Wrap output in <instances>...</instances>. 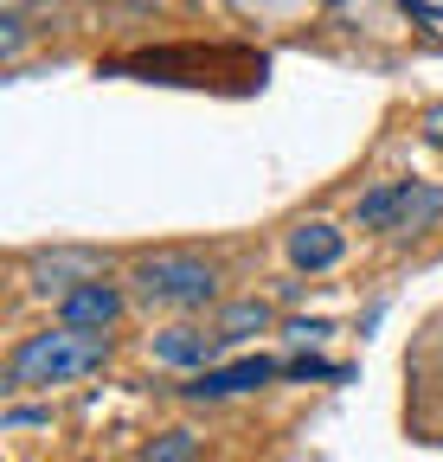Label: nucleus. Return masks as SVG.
<instances>
[{
    "label": "nucleus",
    "instance_id": "f03ea898",
    "mask_svg": "<svg viewBox=\"0 0 443 462\" xmlns=\"http://www.w3.org/2000/svg\"><path fill=\"white\" fill-rule=\"evenodd\" d=\"M103 78H148V84H263V58L257 51H199V45H161V51H135V58H109Z\"/></svg>",
    "mask_w": 443,
    "mask_h": 462
},
{
    "label": "nucleus",
    "instance_id": "9b49d317",
    "mask_svg": "<svg viewBox=\"0 0 443 462\" xmlns=\"http://www.w3.org/2000/svg\"><path fill=\"white\" fill-rule=\"evenodd\" d=\"M437 218H443V187H437V180H411L392 238H424V231H437Z\"/></svg>",
    "mask_w": 443,
    "mask_h": 462
},
{
    "label": "nucleus",
    "instance_id": "f257e3e1",
    "mask_svg": "<svg viewBox=\"0 0 443 462\" xmlns=\"http://www.w3.org/2000/svg\"><path fill=\"white\" fill-rule=\"evenodd\" d=\"M109 366V334H78V328H45L26 334L7 354V392H59Z\"/></svg>",
    "mask_w": 443,
    "mask_h": 462
},
{
    "label": "nucleus",
    "instance_id": "2eb2a0df",
    "mask_svg": "<svg viewBox=\"0 0 443 462\" xmlns=\"http://www.w3.org/2000/svg\"><path fill=\"white\" fill-rule=\"evenodd\" d=\"M328 7H341V0H328Z\"/></svg>",
    "mask_w": 443,
    "mask_h": 462
},
{
    "label": "nucleus",
    "instance_id": "1a4fd4ad",
    "mask_svg": "<svg viewBox=\"0 0 443 462\" xmlns=\"http://www.w3.org/2000/svg\"><path fill=\"white\" fill-rule=\"evenodd\" d=\"M276 321V309L263 302V296H238V302H226V309H218L212 315V334L218 340H226V346H238V340H251V334H263Z\"/></svg>",
    "mask_w": 443,
    "mask_h": 462
},
{
    "label": "nucleus",
    "instance_id": "9d476101",
    "mask_svg": "<svg viewBox=\"0 0 443 462\" xmlns=\"http://www.w3.org/2000/svg\"><path fill=\"white\" fill-rule=\"evenodd\" d=\"M405 193H411V180H379V187H366L360 206H354V225H360V231H392L399 212H405Z\"/></svg>",
    "mask_w": 443,
    "mask_h": 462
},
{
    "label": "nucleus",
    "instance_id": "7ed1b4c3",
    "mask_svg": "<svg viewBox=\"0 0 443 462\" xmlns=\"http://www.w3.org/2000/svg\"><path fill=\"white\" fill-rule=\"evenodd\" d=\"M129 296L142 309H174V315H199L218 302V263L193 257V251H148L129 263Z\"/></svg>",
    "mask_w": 443,
    "mask_h": 462
},
{
    "label": "nucleus",
    "instance_id": "20e7f679",
    "mask_svg": "<svg viewBox=\"0 0 443 462\" xmlns=\"http://www.w3.org/2000/svg\"><path fill=\"white\" fill-rule=\"evenodd\" d=\"M123 315H129V289H123V282H109V276L71 289V296L59 302V328H78V334H109Z\"/></svg>",
    "mask_w": 443,
    "mask_h": 462
},
{
    "label": "nucleus",
    "instance_id": "39448f33",
    "mask_svg": "<svg viewBox=\"0 0 443 462\" xmlns=\"http://www.w3.org/2000/svg\"><path fill=\"white\" fill-rule=\"evenodd\" d=\"M270 379H283V360L245 354V360H232V366H206V373H193L180 392H187L193 404H206V398H238V392H257V385H270Z\"/></svg>",
    "mask_w": 443,
    "mask_h": 462
},
{
    "label": "nucleus",
    "instance_id": "423d86ee",
    "mask_svg": "<svg viewBox=\"0 0 443 462\" xmlns=\"http://www.w3.org/2000/svg\"><path fill=\"white\" fill-rule=\"evenodd\" d=\"M103 276V257H90V251H39L32 263H26V282L39 289L45 302H65L71 289H84V282H97Z\"/></svg>",
    "mask_w": 443,
    "mask_h": 462
},
{
    "label": "nucleus",
    "instance_id": "4468645a",
    "mask_svg": "<svg viewBox=\"0 0 443 462\" xmlns=\"http://www.w3.org/2000/svg\"><path fill=\"white\" fill-rule=\"evenodd\" d=\"M418 129H424V142H430V148H443V103H430V109L418 116Z\"/></svg>",
    "mask_w": 443,
    "mask_h": 462
},
{
    "label": "nucleus",
    "instance_id": "ddd939ff",
    "mask_svg": "<svg viewBox=\"0 0 443 462\" xmlns=\"http://www.w3.org/2000/svg\"><path fill=\"white\" fill-rule=\"evenodd\" d=\"M283 373H290V379H341V366L309 360V354H302V360H283Z\"/></svg>",
    "mask_w": 443,
    "mask_h": 462
},
{
    "label": "nucleus",
    "instance_id": "f8f14e48",
    "mask_svg": "<svg viewBox=\"0 0 443 462\" xmlns=\"http://www.w3.org/2000/svg\"><path fill=\"white\" fill-rule=\"evenodd\" d=\"M142 462H199V437L193 430H161L154 443H142Z\"/></svg>",
    "mask_w": 443,
    "mask_h": 462
},
{
    "label": "nucleus",
    "instance_id": "0eeeda50",
    "mask_svg": "<svg viewBox=\"0 0 443 462\" xmlns=\"http://www.w3.org/2000/svg\"><path fill=\"white\" fill-rule=\"evenodd\" d=\"M148 346H154V360H161V366H193V373H206L212 354H218L226 340H218L212 328H199V321H174V328H161Z\"/></svg>",
    "mask_w": 443,
    "mask_h": 462
},
{
    "label": "nucleus",
    "instance_id": "6e6552de",
    "mask_svg": "<svg viewBox=\"0 0 443 462\" xmlns=\"http://www.w3.org/2000/svg\"><path fill=\"white\" fill-rule=\"evenodd\" d=\"M341 257H347V238H341L328 218H302V225L290 231V263H296V270L315 276V270H335Z\"/></svg>",
    "mask_w": 443,
    "mask_h": 462
}]
</instances>
